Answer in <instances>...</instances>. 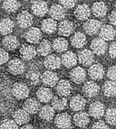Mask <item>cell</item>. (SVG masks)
<instances>
[{
    "label": "cell",
    "mask_w": 116,
    "mask_h": 129,
    "mask_svg": "<svg viewBox=\"0 0 116 129\" xmlns=\"http://www.w3.org/2000/svg\"><path fill=\"white\" fill-rule=\"evenodd\" d=\"M92 13L96 17L101 18L106 16L108 11V8L104 2H96L93 4L92 7Z\"/></svg>",
    "instance_id": "d6a6232c"
},
{
    "label": "cell",
    "mask_w": 116,
    "mask_h": 129,
    "mask_svg": "<svg viewBox=\"0 0 116 129\" xmlns=\"http://www.w3.org/2000/svg\"><path fill=\"white\" fill-rule=\"evenodd\" d=\"M55 124L60 129H68L72 126V118L67 113H61L55 117Z\"/></svg>",
    "instance_id": "3957f363"
},
{
    "label": "cell",
    "mask_w": 116,
    "mask_h": 129,
    "mask_svg": "<svg viewBox=\"0 0 116 129\" xmlns=\"http://www.w3.org/2000/svg\"><path fill=\"white\" fill-rule=\"evenodd\" d=\"M8 70L10 74L15 76L21 74L25 71V63L19 59L14 58L9 61Z\"/></svg>",
    "instance_id": "277c9868"
},
{
    "label": "cell",
    "mask_w": 116,
    "mask_h": 129,
    "mask_svg": "<svg viewBox=\"0 0 116 129\" xmlns=\"http://www.w3.org/2000/svg\"><path fill=\"white\" fill-rule=\"evenodd\" d=\"M73 120L77 126L85 128L88 125L90 122L89 115L85 112L80 111L73 116Z\"/></svg>",
    "instance_id": "d4e9b609"
},
{
    "label": "cell",
    "mask_w": 116,
    "mask_h": 129,
    "mask_svg": "<svg viewBox=\"0 0 116 129\" xmlns=\"http://www.w3.org/2000/svg\"><path fill=\"white\" fill-rule=\"evenodd\" d=\"M20 7V3L18 0H4L3 9L9 13L16 12Z\"/></svg>",
    "instance_id": "8d00e7d4"
},
{
    "label": "cell",
    "mask_w": 116,
    "mask_h": 129,
    "mask_svg": "<svg viewBox=\"0 0 116 129\" xmlns=\"http://www.w3.org/2000/svg\"><path fill=\"white\" fill-rule=\"evenodd\" d=\"M0 128L1 129H18V125L13 119H7L2 122Z\"/></svg>",
    "instance_id": "60d3db41"
},
{
    "label": "cell",
    "mask_w": 116,
    "mask_h": 129,
    "mask_svg": "<svg viewBox=\"0 0 116 129\" xmlns=\"http://www.w3.org/2000/svg\"><path fill=\"white\" fill-rule=\"evenodd\" d=\"M87 104V101L81 95H75L72 97L70 101V107L73 111H81L83 110Z\"/></svg>",
    "instance_id": "7402d4cb"
},
{
    "label": "cell",
    "mask_w": 116,
    "mask_h": 129,
    "mask_svg": "<svg viewBox=\"0 0 116 129\" xmlns=\"http://www.w3.org/2000/svg\"><path fill=\"white\" fill-rule=\"evenodd\" d=\"M92 50L93 54L96 55H103L107 50V43L105 41L101 38H96L92 40L91 43Z\"/></svg>",
    "instance_id": "8fae6325"
},
{
    "label": "cell",
    "mask_w": 116,
    "mask_h": 129,
    "mask_svg": "<svg viewBox=\"0 0 116 129\" xmlns=\"http://www.w3.org/2000/svg\"><path fill=\"white\" fill-rule=\"evenodd\" d=\"M101 22L97 19H90L83 25L85 32L90 36H93L98 33L101 27Z\"/></svg>",
    "instance_id": "4fadbf2b"
},
{
    "label": "cell",
    "mask_w": 116,
    "mask_h": 129,
    "mask_svg": "<svg viewBox=\"0 0 116 129\" xmlns=\"http://www.w3.org/2000/svg\"><path fill=\"white\" fill-rule=\"evenodd\" d=\"M83 92L84 95L88 98H94L99 94L100 90L99 85L93 81H88L83 87Z\"/></svg>",
    "instance_id": "5bb4252c"
},
{
    "label": "cell",
    "mask_w": 116,
    "mask_h": 129,
    "mask_svg": "<svg viewBox=\"0 0 116 129\" xmlns=\"http://www.w3.org/2000/svg\"><path fill=\"white\" fill-rule=\"evenodd\" d=\"M45 67L49 71H54L60 68L61 62L60 57L55 54H49L46 56L44 60Z\"/></svg>",
    "instance_id": "e0dca14e"
},
{
    "label": "cell",
    "mask_w": 116,
    "mask_h": 129,
    "mask_svg": "<svg viewBox=\"0 0 116 129\" xmlns=\"http://www.w3.org/2000/svg\"><path fill=\"white\" fill-rule=\"evenodd\" d=\"M19 42L16 36L14 35H7L3 40V45L5 48L8 50H14L18 48Z\"/></svg>",
    "instance_id": "1f68e13d"
},
{
    "label": "cell",
    "mask_w": 116,
    "mask_h": 129,
    "mask_svg": "<svg viewBox=\"0 0 116 129\" xmlns=\"http://www.w3.org/2000/svg\"><path fill=\"white\" fill-rule=\"evenodd\" d=\"M31 9L33 14L39 17L45 16L49 11L48 5L42 0H34L32 3Z\"/></svg>",
    "instance_id": "7a4b0ae2"
},
{
    "label": "cell",
    "mask_w": 116,
    "mask_h": 129,
    "mask_svg": "<svg viewBox=\"0 0 116 129\" xmlns=\"http://www.w3.org/2000/svg\"><path fill=\"white\" fill-rule=\"evenodd\" d=\"M86 77H87L86 71L81 67L74 68L70 72V78L71 80L77 84H80L84 82Z\"/></svg>",
    "instance_id": "2e32d148"
},
{
    "label": "cell",
    "mask_w": 116,
    "mask_h": 129,
    "mask_svg": "<svg viewBox=\"0 0 116 129\" xmlns=\"http://www.w3.org/2000/svg\"><path fill=\"white\" fill-rule=\"evenodd\" d=\"M105 113V119L108 124L110 125H115V108H109Z\"/></svg>",
    "instance_id": "ab89813d"
},
{
    "label": "cell",
    "mask_w": 116,
    "mask_h": 129,
    "mask_svg": "<svg viewBox=\"0 0 116 129\" xmlns=\"http://www.w3.org/2000/svg\"><path fill=\"white\" fill-rule=\"evenodd\" d=\"M56 90L58 96L63 98L67 97L70 94L72 90L70 83L66 79H61L56 84Z\"/></svg>",
    "instance_id": "9c48e42d"
},
{
    "label": "cell",
    "mask_w": 116,
    "mask_h": 129,
    "mask_svg": "<svg viewBox=\"0 0 116 129\" xmlns=\"http://www.w3.org/2000/svg\"><path fill=\"white\" fill-rule=\"evenodd\" d=\"M41 74L40 72L35 70H32L28 71L27 74V79L30 84L33 85H37L41 81Z\"/></svg>",
    "instance_id": "f35d334b"
},
{
    "label": "cell",
    "mask_w": 116,
    "mask_h": 129,
    "mask_svg": "<svg viewBox=\"0 0 116 129\" xmlns=\"http://www.w3.org/2000/svg\"><path fill=\"white\" fill-rule=\"evenodd\" d=\"M88 73L93 80H100L104 77V71L101 64L95 63L90 65L88 70Z\"/></svg>",
    "instance_id": "9a60e30c"
},
{
    "label": "cell",
    "mask_w": 116,
    "mask_h": 129,
    "mask_svg": "<svg viewBox=\"0 0 116 129\" xmlns=\"http://www.w3.org/2000/svg\"><path fill=\"white\" fill-rule=\"evenodd\" d=\"M110 1H112V0H110Z\"/></svg>",
    "instance_id": "816d5d0a"
},
{
    "label": "cell",
    "mask_w": 116,
    "mask_h": 129,
    "mask_svg": "<svg viewBox=\"0 0 116 129\" xmlns=\"http://www.w3.org/2000/svg\"><path fill=\"white\" fill-rule=\"evenodd\" d=\"M14 23L9 18H5L0 21V34L7 36L13 31Z\"/></svg>",
    "instance_id": "f1b7e54d"
},
{
    "label": "cell",
    "mask_w": 116,
    "mask_h": 129,
    "mask_svg": "<svg viewBox=\"0 0 116 129\" xmlns=\"http://www.w3.org/2000/svg\"><path fill=\"white\" fill-rule=\"evenodd\" d=\"M41 108V105L39 101L34 98H30L25 101L23 109L29 114H35Z\"/></svg>",
    "instance_id": "ffe728a7"
},
{
    "label": "cell",
    "mask_w": 116,
    "mask_h": 129,
    "mask_svg": "<svg viewBox=\"0 0 116 129\" xmlns=\"http://www.w3.org/2000/svg\"><path fill=\"white\" fill-rule=\"evenodd\" d=\"M17 22L21 28H29L33 23V17L28 11L24 10L18 14Z\"/></svg>",
    "instance_id": "30bf717a"
},
{
    "label": "cell",
    "mask_w": 116,
    "mask_h": 129,
    "mask_svg": "<svg viewBox=\"0 0 116 129\" xmlns=\"http://www.w3.org/2000/svg\"><path fill=\"white\" fill-rule=\"evenodd\" d=\"M109 55L112 59L115 58V42H113L110 44L109 47Z\"/></svg>",
    "instance_id": "bcb514c9"
},
{
    "label": "cell",
    "mask_w": 116,
    "mask_h": 129,
    "mask_svg": "<svg viewBox=\"0 0 116 129\" xmlns=\"http://www.w3.org/2000/svg\"><path fill=\"white\" fill-rule=\"evenodd\" d=\"M70 43L74 48H81L87 43V37L82 32H75L71 38Z\"/></svg>",
    "instance_id": "484cf974"
},
{
    "label": "cell",
    "mask_w": 116,
    "mask_h": 129,
    "mask_svg": "<svg viewBox=\"0 0 116 129\" xmlns=\"http://www.w3.org/2000/svg\"><path fill=\"white\" fill-rule=\"evenodd\" d=\"M9 59V55L5 49L0 48V64L7 63Z\"/></svg>",
    "instance_id": "b9f144b4"
},
{
    "label": "cell",
    "mask_w": 116,
    "mask_h": 129,
    "mask_svg": "<svg viewBox=\"0 0 116 129\" xmlns=\"http://www.w3.org/2000/svg\"><path fill=\"white\" fill-rule=\"evenodd\" d=\"M41 80L47 87H53L59 81V78L56 72L51 71H47L41 75Z\"/></svg>",
    "instance_id": "ba28073f"
},
{
    "label": "cell",
    "mask_w": 116,
    "mask_h": 129,
    "mask_svg": "<svg viewBox=\"0 0 116 129\" xmlns=\"http://www.w3.org/2000/svg\"><path fill=\"white\" fill-rule=\"evenodd\" d=\"M37 100L43 103H48L51 101L53 98V93L49 87H41L37 90L36 92Z\"/></svg>",
    "instance_id": "cb8c5ba5"
},
{
    "label": "cell",
    "mask_w": 116,
    "mask_h": 129,
    "mask_svg": "<svg viewBox=\"0 0 116 129\" xmlns=\"http://www.w3.org/2000/svg\"><path fill=\"white\" fill-rule=\"evenodd\" d=\"M13 120L18 125H25L30 121V114L24 109H18L12 114Z\"/></svg>",
    "instance_id": "ac0fdd59"
},
{
    "label": "cell",
    "mask_w": 116,
    "mask_h": 129,
    "mask_svg": "<svg viewBox=\"0 0 116 129\" xmlns=\"http://www.w3.org/2000/svg\"><path fill=\"white\" fill-rule=\"evenodd\" d=\"M49 14L54 20H62L66 16V11L61 5L54 4L49 10Z\"/></svg>",
    "instance_id": "d6986e66"
},
{
    "label": "cell",
    "mask_w": 116,
    "mask_h": 129,
    "mask_svg": "<svg viewBox=\"0 0 116 129\" xmlns=\"http://www.w3.org/2000/svg\"><path fill=\"white\" fill-rule=\"evenodd\" d=\"M23 1H28V0H23Z\"/></svg>",
    "instance_id": "681fc988"
},
{
    "label": "cell",
    "mask_w": 116,
    "mask_h": 129,
    "mask_svg": "<svg viewBox=\"0 0 116 129\" xmlns=\"http://www.w3.org/2000/svg\"><path fill=\"white\" fill-rule=\"evenodd\" d=\"M52 107L54 110H63L67 107L68 101L65 98L60 96H54L52 99Z\"/></svg>",
    "instance_id": "d590c367"
},
{
    "label": "cell",
    "mask_w": 116,
    "mask_h": 129,
    "mask_svg": "<svg viewBox=\"0 0 116 129\" xmlns=\"http://www.w3.org/2000/svg\"><path fill=\"white\" fill-rule=\"evenodd\" d=\"M29 88L27 85L23 83H16L12 88V93L18 100L26 99L29 95Z\"/></svg>",
    "instance_id": "6da1fadb"
},
{
    "label": "cell",
    "mask_w": 116,
    "mask_h": 129,
    "mask_svg": "<svg viewBox=\"0 0 116 129\" xmlns=\"http://www.w3.org/2000/svg\"><path fill=\"white\" fill-rule=\"evenodd\" d=\"M1 1H2V0H0V3H1Z\"/></svg>",
    "instance_id": "f907efd6"
},
{
    "label": "cell",
    "mask_w": 116,
    "mask_h": 129,
    "mask_svg": "<svg viewBox=\"0 0 116 129\" xmlns=\"http://www.w3.org/2000/svg\"><path fill=\"white\" fill-rule=\"evenodd\" d=\"M20 129H35V128L32 125L27 124V125H24Z\"/></svg>",
    "instance_id": "c3c4849f"
},
{
    "label": "cell",
    "mask_w": 116,
    "mask_h": 129,
    "mask_svg": "<svg viewBox=\"0 0 116 129\" xmlns=\"http://www.w3.org/2000/svg\"><path fill=\"white\" fill-rule=\"evenodd\" d=\"M61 6L66 9H72L75 6L76 0H59Z\"/></svg>",
    "instance_id": "7bdbcfd3"
},
{
    "label": "cell",
    "mask_w": 116,
    "mask_h": 129,
    "mask_svg": "<svg viewBox=\"0 0 116 129\" xmlns=\"http://www.w3.org/2000/svg\"><path fill=\"white\" fill-rule=\"evenodd\" d=\"M103 92L106 97H114L115 95V83L113 81H107L102 88Z\"/></svg>",
    "instance_id": "74e56055"
},
{
    "label": "cell",
    "mask_w": 116,
    "mask_h": 129,
    "mask_svg": "<svg viewBox=\"0 0 116 129\" xmlns=\"http://www.w3.org/2000/svg\"><path fill=\"white\" fill-rule=\"evenodd\" d=\"M55 115V110L52 106L45 105L41 107L39 110V116L43 120L50 121L54 118Z\"/></svg>",
    "instance_id": "e575fe53"
},
{
    "label": "cell",
    "mask_w": 116,
    "mask_h": 129,
    "mask_svg": "<svg viewBox=\"0 0 116 129\" xmlns=\"http://www.w3.org/2000/svg\"><path fill=\"white\" fill-rule=\"evenodd\" d=\"M78 60L83 66H90L94 61V54L91 50L83 49L78 53Z\"/></svg>",
    "instance_id": "52a82bcc"
},
{
    "label": "cell",
    "mask_w": 116,
    "mask_h": 129,
    "mask_svg": "<svg viewBox=\"0 0 116 129\" xmlns=\"http://www.w3.org/2000/svg\"><path fill=\"white\" fill-rule=\"evenodd\" d=\"M108 18L109 21L112 25H115V10H113L111 12V13L109 14Z\"/></svg>",
    "instance_id": "7dc6e473"
},
{
    "label": "cell",
    "mask_w": 116,
    "mask_h": 129,
    "mask_svg": "<svg viewBox=\"0 0 116 129\" xmlns=\"http://www.w3.org/2000/svg\"><path fill=\"white\" fill-rule=\"evenodd\" d=\"M20 55L23 59L29 61L35 57L37 54L36 49L31 45H24L20 48Z\"/></svg>",
    "instance_id": "44dd1931"
},
{
    "label": "cell",
    "mask_w": 116,
    "mask_h": 129,
    "mask_svg": "<svg viewBox=\"0 0 116 129\" xmlns=\"http://www.w3.org/2000/svg\"><path fill=\"white\" fill-rule=\"evenodd\" d=\"M61 62L66 68H72L75 66L78 63V57L75 54L71 51H68L62 55Z\"/></svg>",
    "instance_id": "603a6c76"
},
{
    "label": "cell",
    "mask_w": 116,
    "mask_h": 129,
    "mask_svg": "<svg viewBox=\"0 0 116 129\" xmlns=\"http://www.w3.org/2000/svg\"><path fill=\"white\" fill-rule=\"evenodd\" d=\"M92 129H108V126L103 121H98L93 124Z\"/></svg>",
    "instance_id": "ee69618b"
},
{
    "label": "cell",
    "mask_w": 116,
    "mask_h": 129,
    "mask_svg": "<svg viewBox=\"0 0 116 129\" xmlns=\"http://www.w3.org/2000/svg\"><path fill=\"white\" fill-rule=\"evenodd\" d=\"M99 36L104 41H112L114 40L115 36V30L112 25H103L99 31Z\"/></svg>",
    "instance_id": "7c38bea8"
},
{
    "label": "cell",
    "mask_w": 116,
    "mask_h": 129,
    "mask_svg": "<svg viewBox=\"0 0 116 129\" xmlns=\"http://www.w3.org/2000/svg\"><path fill=\"white\" fill-rule=\"evenodd\" d=\"M41 29L47 34H53L57 30V22L52 18L43 19L41 22Z\"/></svg>",
    "instance_id": "f546056e"
},
{
    "label": "cell",
    "mask_w": 116,
    "mask_h": 129,
    "mask_svg": "<svg viewBox=\"0 0 116 129\" xmlns=\"http://www.w3.org/2000/svg\"><path fill=\"white\" fill-rule=\"evenodd\" d=\"M68 47L67 40L63 38H56L52 43V48L54 51L58 53H61L66 51Z\"/></svg>",
    "instance_id": "836d02e7"
},
{
    "label": "cell",
    "mask_w": 116,
    "mask_h": 129,
    "mask_svg": "<svg viewBox=\"0 0 116 129\" xmlns=\"http://www.w3.org/2000/svg\"><path fill=\"white\" fill-rule=\"evenodd\" d=\"M105 112V107L104 104L100 101H95L91 103L88 109L89 115L92 117L99 119L103 117Z\"/></svg>",
    "instance_id": "5b68a950"
},
{
    "label": "cell",
    "mask_w": 116,
    "mask_h": 129,
    "mask_svg": "<svg viewBox=\"0 0 116 129\" xmlns=\"http://www.w3.org/2000/svg\"><path fill=\"white\" fill-rule=\"evenodd\" d=\"M73 24L70 21L63 20L58 26V33L62 36H69L73 30Z\"/></svg>",
    "instance_id": "4316f807"
},
{
    "label": "cell",
    "mask_w": 116,
    "mask_h": 129,
    "mask_svg": "<svg viewBox=\"0 0 116 129\" xmlns=\"http://www.w3.org/2000/svg\"><path fill=\"white\" fill-rule=\"evenodd\" d=\"M25 38L30 43L36 44L41 41L42 38V33L39 28L31 27L25 32Z\"/></svg>",
    "instance_id": "8992f818"
},
{
    "label": "cell",
    "mask_w": 116,
    "mask_h": 129,
    "mask_svg": "<svg viewBox=\"0 0 116 129\" xmlns=\"http://www.w3.org/2000/svg\"><path fill=\"white\" fill-rule=\"evenodd\" d=\"M107 77L110 81H115V66L110 67L107 71Z\"/></svg>",
    "instance_id": "f6af8a7d"
},
{
    "label": "cell",
    "mask_w": 116,
    "mask_h": 129,
    "mask_svg": "<svg viewBox=\"0 0 116 129\" xmlns=\"http://www.w3.org/2000/svg\"><path fill=\"white\" fill-rule=\"evenodd\" d=\"M52 48L50 41L47 40H43L40 41L36 49L37 54L41 56H47L51 53Z\"/></svg>",
    "instance_id": "4dcf8cb0"
},
{
    "label": "cell",
    "mask_w": 116,
    "mask_h": 129,
    "mask_svg": "<svg viewBox=\"0 0 116 129\" xmlns=\"http://www.w3.org/2000/svg\"><path fill=\"white\" fill-rule=\"evenodd\" d=\"M74 15L77 19L81 21L86 20L89 18L90 15V10L89 7L86 4L78 5L74 11Z\"/></svg>",
    "instance_id": "83f0119b"
},
{
    "label": "cell",
    "mask_w": 116,
    "mask_h": 129,
    "mask_svg": "<svg viewBox=\"0 0 116 129\" xmlns=\"http://www.w3.org/2000/svg\"><path fill=\"white\" fill-rule=\"evenodd\" d=\"M0 129H1V128H0Z\"/></svg>",
    "instance_id": "f5cc1de1"
}]
</instances>
